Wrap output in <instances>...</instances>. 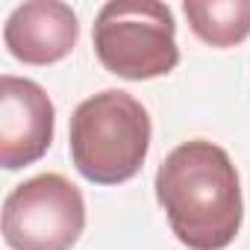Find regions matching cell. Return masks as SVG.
I'll list each match as a JSON object with an SVG mask.
<instances>
[{
	"mask_svg": "<svg viewBox=\"0 0 250 250\" xmlns=\"http://www.w3.org/2000/svg\"><path fill=\"white\" fill-rule=\"evenodd\" d=\"M183 12L209 47H235L250 36V0H186Z\"/></svg>",
	"mask_w": 250,
	"mask_h": 250,
	"instance_id": "52a82bcc",
	"label": "cell"
},
{
	"mask_svg": "<svg viewBox=\"0 0 250 250\" xmlns=\"http://www.w3.org/2000/svg\"><path fill=\"white\" fill-rule=\"evenodd\" d=\"M80 39L77 12L59 0H30L12 9L3 24L6 50L24 65L62 62Z\"/></svg>",
	"mask_w": 250,
	"mask_h": 250,
	"instance_id": "8992f818",
	"label": "cell"
},
{
	"mask_svg": "<svg viewBox=\"0 0 250 250\" xmlns=\"http://www.w3.org/2000/svg\"><path fill=\"white\" fill-rule=\"evenodd\" d=\"M83 229V191L62 174H39L3 200V238L12 250H71Z\"/></svg>",
	"mask_w": 250,
	"mask_h": 250,
	"instance_id": "277c9868",
	"label": "cell"
},
{
	"mask_svg": "<svg viewBox=\"0 0 250 250\" xmlns=\"http://www.w3.org/2000/svg\"><path fill=\"white\" fill-rule=\"evenodd\" d=\"M56 130V109L47 91L15 74L0 77V165L6 171L39 162Z\"/></svg>",
	"mask_w": 250,
	"mask_h": 250,
	"instance_id": "5b68a950",
	"label": "cell"
},
{
	"mask_svg": "<svg viewBox=\"0 0 250 250\" xmlns=\"http://www.w3.org/2000/svg\"><path fill=\"white\" fill-rule=\"evenodd\" d=\"M150 136L153 124L142 100L130 91L106 88L85 97L71 115V162L88 183H127L142 171Z\"/></svg>",
	"mask_w": 250,
	"mask_h": 250,
	"instance_id": "7a4b0ae2",
	"label": "cell"
},
{
	"mask_svg": "<svg viewBox=\"0 0 250 250\" xmlns=\"http://www.w3.org/2000/svg\"><path fill=\"white\" fill-rule=\"evenodd\" d=\"M94 53L121 80H156L180 65L177 21L159 0H109L94 18Z\"/></svg>",
	"mask_w": 250,
	"mask_h": 250,
	"instance_id": "3957f363",
	"label": "cell"
},
{
	"mask_svg": "<svg viewBox=\"0 0 250 250\" xmlns=\"http://www.w3.org/2000/svg\"><path fill=\"white\" fill-rule=\"evenodd\" d=\"M156 200L188 250H224L244 218L241 180L229 153L206 139L174 147L156 171Z\"/></svg>",
	"mask_w": 250,
	"mask_h": 250,
	"instance_id": "6da1fadb",
	"label": "cell"
}]
</instances>
